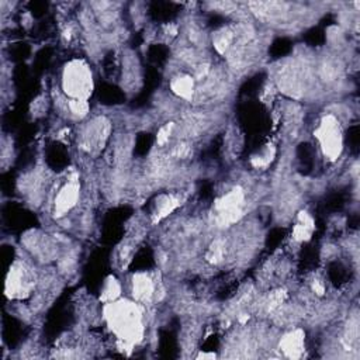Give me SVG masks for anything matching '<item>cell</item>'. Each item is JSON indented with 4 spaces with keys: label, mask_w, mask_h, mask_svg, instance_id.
I'll list each match as a JSON object with an SVG mask.
<instances>
[{
    "label": "cell",
    "mask_w": 360,
    "mask_h": 360,
    "mask_svg": "<svg viewBox=\"0 0 360 360\" xmlns=\"http://www.w3.org/2000/svg\"><path fill=\"white\" fill-rule=\"evenodd\" d=\"M63 86L73 100H84L91 93V73L83 62H72L63 73Z\"/></svg>",
    "instance_id": "obj_1"
},
{
    "label": "cell",
    "mask_w": 360,
    "mask_h": 360,
    "mask_svg": "<svg viewBox=\"0 0 360 360\" xmlns=\"http://www.w3.org/2000/svg\"><path fill=\"white\" fill-rule=\"evenodd\" d=\"M319 139L325 149L332 159L339 155L340 150V132L338 128L336 121L332 117H326L319 128Z\"/></svg>",
    "instance_id": "obj_2"
},
{
    "label": "cell",
    "mask_w": 360,
    "mask_h": 360,
    "mask_svg": "<svg viewBox=\"0 0 360 360\" xmlns=\"http://www.w3.org/2000/svg\"><path fill=\"white\" fill-rule=\"evenodd\" d=\"M76 197H77V187L73 186V184H68L58 195V200H56V207L58 210L60 211H65V210H69L75 201H76Z\"/></svg>",
    "instance_id": "obj_3"
}]
</instances>
